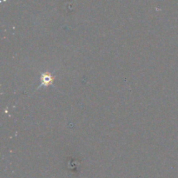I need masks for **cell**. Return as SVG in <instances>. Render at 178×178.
Returning <instances> with one entry per match:
<instances>
[{
  "instance_id": "obj_1",
  "label": "cell",
  "mask_w": 178,
  "mask_h": 178,
  "mask_svg": "<svg viewBox=\"0 0 178 178\" xmlns=\"http://www.w3.org/2000/svg\"><path fill=\"white\" fill-rule=\"evenodd\" d=\"M53 83V77L51 74L49 72L43 73L41 76V84L45 85V86H48V85L52 84Z\"/></svg>"
}]
</instances>
